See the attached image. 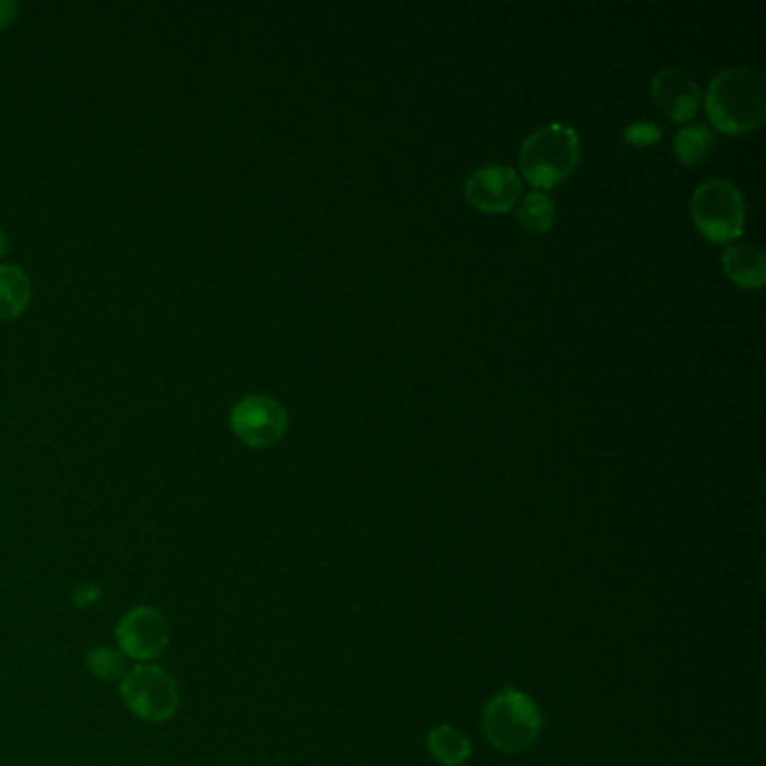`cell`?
Segmentation results:
<instances>
[{
	"label": "cell",
	"mask_w": 766,
	"mask_h": 766,
	"mask_svg": "<svg viewBox=\"0 0 766 766\" xmlns=\"http://www.w3.org/2000/svg\"><path fill=\"white\" fill-rule=\"evenodd\" d=\"M652 102L672 122H688L699 110L702 89L695 79L676 68H663L652 79Z\"/></svg>",
	"instance_id": "9c48e42d"
},
{
	"label": "cell",
	"mask_w": 766,
	"mask_h": 766,
	"mask_svg": "<svg viewBox=\"0 0 766 766\" xmlns=\"http://www.w3.org/2000/svg\"><path fill=\"white\" fill-rule=\"evenodd\" d=\"M32 299V281L14 263H0V319L21 317Z\"/></svg>",
	"instance_id": "8fae6325"
},
{
	"label": "cell",
	"mask_w": 766,
	"mask_h": 766,
	"mask_svg": "<svg viewBox=\"0 0 766 766\" xmlns=\"http://www.w3.org/2000/svg\"><path fill=\"white\" fill-rule=\"evenodd\" d=\"M427 749L440 764L448 766H457L470 755L468 738L461 731H457L455 726H436V729H432L427 738Z\"/></svg>",
	"instance_id": "4fadbf2b"
},
{
	"label": "cell",
	"mask_w": 766,
	"mask_h": 766,
	"mask_svg": "<svg viewBox=\"0 0 766 766\" xmlns=\"http://www.w3.org/2000/svg\"><path fill=\"white\" fill-rule=\"evenodd\" d=\"M623 138L632 146H652L663 138V129L650 122V119H638L623 131Z\"/></svg>",
	"instance_id": "2e32d148"
},
{
	"label": "cell",
	"mask_w": 766,
	"mask_h": 766,
	"mask_svg": "<svg viewBox=\"0 0 766 766\" xmlns=\"http://www.w3.org/2000/svg\"><path fill=\"white\" fill-rule=\"evenodd\" d=\"M483 731L495 749L521 753L540 738L542 717L533 699L517 691H504L483 710Z\"/></svg>",
	"instance_id": "277c9868"
},
{
	"label": "cell",
	"mask_w": 766,
	"mask_h": 766,
	"mask_svg": "<svg viewBox=\"0 0 766 766\" xmlns=\"http://www.w3.org/2000/svg\"><path fill=\"white\" fill-rule=\"evenodd\" d=\"M468 203L486 214L510 212L521 198V180L512 167L483 165L466 180Z\"/></svg>",
	"instance_id": "ba28073f"
},
{
	"label": "cell",
	"mask_w": 766,
	"mask_h": 766,
	"mask_svg": "<svg viewBox=\"0 0 766 766\" xmlns=\"http://www.w3.org/2000/svg\"><path fill=\"white\" fill-rule=\"evenodd\" d=\"M19 16V5L12 0H0V30L10 27Z\"/></svg>",
	"instance_id": "e0dca14e"
},
{
	"label": "cell",
	"mask_w": 766,
	"mask_h": 766,
	"mask_svg": "<svg viewBox=\"0 0 766 766\" xmlns=\"http://www.w3.org/2000/svg\"><path fill=\"white\" fill-rule=\"evenodd\" d=\"M717 138L706 125H685L674 133V153L683 165H695L710 153Z\"/></svg>",
	"instance_id": "7c38bea8"
},
{
	"label": "cell",
	"mask_w": 766,
	"mask_h": 766,
	"mask_svg": "<svg viewBox=\"0 0 766 766\" xmlns=\"http://www.w3.org/2000/svg\"><path fill=\"white\" fill-rule=\"evenodd\" d=\"M122 699L127 708L151 723H163L178 710V685L174 676L155 663H140L122 679Z\"/></svg>",
	"instance_id": "5b68a950"
},
{
	"label": "cell",
	"mask_w": 766,
	"mask_h": 766,
	"mask_svg": "<svg viewBox=\"0 0 766 766\" xmlns=\"http://www.w3.org/2000/svg\"><path fill=\"white\" fill-rule=\"evenodd\" d=\"M580 160L578 133L562 122L535 129L519 149V172L533 187L553 189L567 180Z\"/></svg>",
	"instance_id": "7a4b0ae2"
},
{
	"label": "cell",
	"mask_w": 766,
	"mask_h": 766,
	"mask_svg": "<svg viewBox=\"0 0 766 766\" xmlns=\"http://www.w3.org/2000/svg\"><path fill=\"white\" fill-rule=\"evenodd\" d=\"M5 255H8V236L3 229H0V259H3Z\"/></svg>",
	"instance_id": "ac0fdd59"
},
{
	"label": "cell",
	"mask_w": 766,
	"mask_h": 766,
	"mask_svg": "<svg viewBox=\"0 0 766 766\" xmlns=\"http://www.w3.org/2000/svg\"><path fill=\"white\" fill-rule=\"evenodd\" d=\"M91 670L95 672V676L106 679V681H115V679H125L127 670H125V655L115 652L110 648H97L91 652L89 657Z\"/></svg>",
	"instance_id": "9a60e30c"
},
{
	"label": "cell",
	"mask_w": 766,
	"mask_h": 766,
	"mask_svg": "<svg viewBox=\"0 0 766 766\" xmlns=\"http://www.w3.org/2000/svg\"><path fill=\"white\" fill-rule=\"evenodd\" d=\"M706 113L721 133L742 135L755 131L766 117L764 76L744 66L723 68L708 84Z\"/></svg>",
	"instance_id": "6da1fadb"
},
{
	"label": "cell",
	"mask_w": 766,
	"mask_h": 766,
	"mask_svg": "<svg viewBox=\"0 0 766 766\" xmlns=\"http://www.w3.org/2000/svg\"><path fill=\"white\" fill-rule=\"evenodd\" d=\"M115 638L125 657L149 663L165 652L169 643V625L155 608L138 604L117 623Z\"/></svg>",
	"instance_id": "52a82bcc"
},
{
	"label": "cell",
	"mask_w": 766,
	"mask_h": 766,
	"mask_svg": "<svg viewBox=\"0 0 766 766\" xmlns=\"http://www.w3.org/2000/svg\"><path fill=\"white\" fill-rule=\"evenodd\" d=\"M229 427L248 448L266 450L284 438L288 429V412L272 396L250 393L232 408Z\"/></svg>",
	"instance_id": "8992f818"
},
{
	"label": "cell",
	"mask_w": 766,
	"mask_h": 766,
	"mask_svg": "<svg viewBox=\"0 0 766 766\" xmlns=\"http://www.w3.org/2000/svg\"><path fill=\"white\" fill-rule=\"evenodd\" d=\"M721 266L726 276L733 284L746 291H757L766 281V261L757 246L740 240V244H731L721 255Z\"/></svg>",
	"instance_id": "30bf717a"
},
{
	"label": "cell",
	"mask_w": 766,
	"mask_h": 766,
	"mask_svg": "<svg viewBox=\"0 0 766 766\" xmlns=\"http://www.w3.org/2000/svg\"><path fill=\"white\" fill-rule=\"evenodd\" d=\"M517 221L533 234H544L555 221L553 200L542 191H531L517 203Z\"/></svg>",
	"instance_id": "5bb4252c"
},
{
	"label": "cell",
	"mask_w": 766,
	"mask_h": 766,
	"mask_svg": "<svg viewBox=\"0 0 766 766\" xmlns=\"http://www.w3.org/2000/svg\"><path fill=\"white\" fill-rule=\"evenodd\" d=\"M691 214L697 229L715 244L740 238L746 225L744 196L723 178H708L693 191Z\"/></svg>",
	"instance_id": "3957f363"
}]
</instances>
